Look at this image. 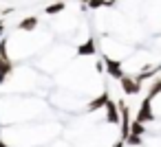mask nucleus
Returning <instances> with one entry per match:
<instances>
[{
	"label": "nucleus",
	"instance_id": "f03ea898",
	"mask_svg": "<svg viewBox=\"0 0 161 147\" xmlns=\"http://www.w3.org/2000/svg\"><path fill=\"white\" fill-rule=\"evenodd\" d=\"M135 121H139V123H150V121H154V112H152V99H143L141 101V105H139V112H137V119Z\"/></svg>",
	"mask_w": 161,
	"mask_h": 147
},
{
	"label": "nucleus",
	"instance_id": "0eeeda50",
	"mask_svg": "<svg viewBox=\"0 0 161 147\" xmlns=\"http://www.w3.org/2000/svg\"><path fill=\"white\" fill-rule=\"evenodd\" d=\"M97 53V44H95V40H86L84 44H80L77 46V55L82 57V55H95Z\"/></svg>",
	"mask_w": 161,
	"mask_h": 147
},
{
	"label": "nucleus",
	"instance_id": "4468645a",
	"mask_svg": "<svg viewBox=\"0 0 161 147\" xmlns=\"http://www.w3.org/2000/svg\"><path fill=\"white\" fill-rule=\"evenodd\" d=\"M3 33H5V22L0 20V40H3Z\"/></svg>",
	"mask_w": 161,
	"mask_h": 147
},
{
	"label": "nucleus",
	"instance_id": "9d476101",
	"mask_svg": "<svg viewBox=\"0 0 161 147\" xmlns=\"http://www.w3.org/2000/svg\"><path fill=\"white\" fill-rule=\"evenodd\" d=\"M159 92H161V79H154V81H152V86L148 88V94H146V97H148V99H154Z\"/></svg>",
	"mask_w": 161,
	"mask_h": 147
},
{
	"label": "nucleus",
	"instance_id": "423d86ee",
	"mask_svg": "<svg viewBox=\"0 0 161 147\" xmlns=\"http://www.w3.org/2000/svg\"><path fill=\"white\" fill-rule=\"evenodd\" d=\"M104 110H106V121H108V123H119L121 112H119V105H117L115 101H108Z\"/></svg>",
	"mask_w": 161,
	"mask_h": 147
},
{
	"label": "nucleus",
	"instance_id": "dca6fc26",
	"mask_svg": "<svg viewBox=\"0 0 161 147\" xmlns=\"http://www.w3.org/2000/svg\"><path fill=\"white\" fill-rule=\"evenodd\" d=\"M124 145H126V140H121V138H119V140H117V143H115L113 147H124Z\"/></svg>",
	"mask_w": 161,
	"mask_h": 147
},
{
	"label": "nucleus",
	"instance_id": "2eb2a0df",
	"mask_svg": "<svg viewBox=\"0 0 161 147\" xmlns=\"http://www.w3.org/2000/svg\"><path fill=\"white\" fill-rule=\"evenodd\" d=\"M9 13H14V9H11V7H7V9H3V16H9Z\"/></svg>",
	"mask_w": 161,
	"mask_h": 147
},
{
	"label": "nucleus",
	"instance_id": "39448f33",
	"mask_svg": "<svg viewBox=\"0 0 161 147\" xmlns=\"http://www.w3.org/2000/svg\"><path fill=\"white\" fill-rule=\"evenodd\" d=\"M110 101V97H108V92L104 90L99 97H95L88 105H86V114H91V112H97V110H102V108H106V103Z\"/></svg>",
	"mask_w": 161,
	"mask_h": 147
},
{
	"label": "nucleus",
	"instance_id": "6e6552de",
	"mask_svg": "<svg viewBox=\"0 0 161 147\" xmlns=\"http://www.w3.org/2000/svg\"><path fill=\"white\" fill-rule=\"evenodd\" d=\"M64 9H66V3H64V0H55L53 5H49V7H47V16H55V13L64 11Z\"/></svg>",
	"mask_w": 161,
	"mask_h": 147
},
{
	"label": "nucleus",
	"instance_id": "f3484780",
	"mask_svg": "<svg viewBox=\"0 0 161 147\" xmlns=\"http://www.w3.org/2000/svg\"><path fill=\"white\" fill-rule=\"evenodd\" d=\"M0 147H9V145H7V143H5L3 138H0Z\"/></svg>",
	"mask_w": 161,
	"mask_h": 147
},
{
	"label": "nucleus",
	"instance_id": "1a4fd4ad",
	"mask_svg": "<svg viewBox=\"0 0 161 147\" xmlns=\"http://www.w3.org/2000/svg\"><path fill=\"white\" fill-rule=\"evenodd\" d=\"M36 24H38V18H36V16H31V18H25V20L18 24V29H20V31H33V29H36Z\"/></svg>",
	"mask_w": 161,
	"mask_h": 147
},
{
	"label": "nucleus",
	"instance_id": "f257e3e1",
	"mask_svg": "<svg viewBox=\"0 0 161 147\" xmlns=\"http://www.w3.org/2000/svg\"><path fill=\"white\" fill-rule=\"evenodd\" d=\"M11 68H14V64H11L9 55H7V40L3 38V40H0V84L7 79V75L11 73Z\"/></svg>",
	"mask_w": 161,
	"mask_h": 147
},
{
	"label": "nucleus",
	"instance_id": "f8f14e48",
	"mask_svg": "<svg viewBox=\"0 0 161 147\" xmlns=\"http://www.w3.org/2000/svg\"><path fill=\"white\" fill-rule=\"evenodd\" d=\"M126 145H132V147H139V145H141V136H135V134H130V136L126 138Z\"/></svg>",
	"mask_w": 161,
	"mask_h": 147
},
{
	"label": "nucleus",
	"instance_id": "7ed1b4c3",
	"mask_svg": "<svg viewBox=\"0 0 161 147\" xmlns=\"http://www.w3.org/2000/svg\"><path fill=\"white\" fill-rule=\"evenodd\" d=\"M104 66H106V73H108L113 79H117V81L126 75L124 68H121V62H119V59H110V57L104 55Z\"/></svg>",
	"mask_w": 161,
	"mask_h": 147
},
{
	"label": "nucleus",
	"instance_id": "ddd939ff",
	"mask_svg": "<svg viewBox=\"0 0 161 147\" xmlns=\"http://www.w3.org/2000/svg\"><path fill=\"white\" fill-rule=\"evenodd\" d=\"M95 68H97L99 73H102V70H106V66H104V62H97V64H95Z\"/></svg>",
	"mask_w": 161,
	"mask_h": 147
},
{
	"label": "nucleus",
	"instance_id": "20e7f679",
	"mask_svg": "<svg viewBox=\"0 0 161 147\" xmlns=\"http://www.w3.org/2000/svg\"><path fill=\"white\" fill-rule=\"evenodd\" d=\"M119 86L124 88L126 94H139V90H141V86L137 84V79H135L132 75H124V77L119 79Z\"/></svg>",
	"mask_w": 161,
	"mask_h": 147
},
{
	"label": "nucleus",
	"instance_id": "9b49d317",
	"mask_svg": "<svg viewBox=\"0 0 161 147\" xmlns=\"http://www.w3.org/2000/svg\"><path fill=\"white\" fill-rule=\"evenodd\" d=\"M130 134H135V136H143V134H146V125L139 123V121H132V125H130Z\"/></svg>",
	"mask_w": 161,
	"mask_h": 147
}]
</instances>
